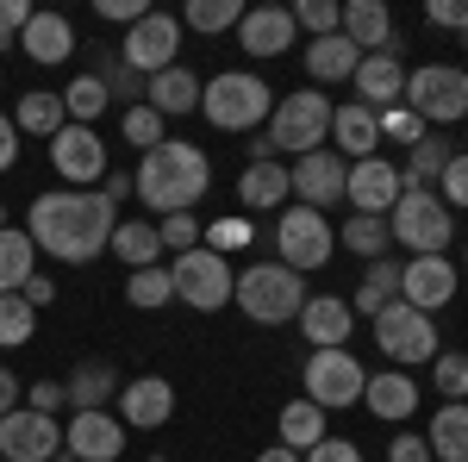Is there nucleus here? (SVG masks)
I'll use <instances>...</instances> for the list:
<instances>
[{
	"mask_svg": "<svg viewBox=\"0 0 468 462\" xmlns=\"http://www.w3.org/2000/svg\"><path fill=\"white\" fill-rule=\"evenodd\" d=\"M112 231H119V207L107 194H88V188L37 194L32 213H26V238L50 263H94L112 244Z\"/></svg>",
	"mask_w": 468,
	"mask_h": 462,
	"instance_id": "f257e3e1",
	"label": "nucleus"
},
{
	"mask_svg": "<svg viewBox=\"0 0 468 462\" xmlns=\"http://www.w3.org/2000/svg\"><path fill=\"white\" fill-rule=\"evenodd\" d=\"M132 188H138V200H144L156 219L194 213V207L207 200V188H213V163H207V150H200V144L163 138L156 150H144V156H138Z\"/></svg>",
	"mask_w": 468,
	"mask_h": 462,
	"instance_id": "f03ea898",
	"label": "nucleus"
},
{
	"mask_svg": "<svg viewBox=\"0 0 468 462\" xmlns=\"http://www.w3.org/2000/svg\"><path fill=\"white\" fill-rule=\"evenodd\" d=\"M231 306H244L250 325H288L306 306V275H293L288 263H250V269H238Z\"/></svg>",
	"mask_w": 468,
	"mask_h": 462,
	"instance_id": "7ed1b4c3",
	"label": "nucleus"
},
{
	"mask_svg": "<svg viewBox=\"0 0 468 462\" xmlns=\"http://www.w3.org/2000/svg\"><path fill=\"white\" fill-rule=\"evenodd\" d=\"M200 113L213 119L218 132H256V125H269V113H275V88L250 70H218L207 88H200Z\"/></svg>",
	"mask_w": 468,
	"mask_h": 462,
	"instance_id": "20e7f679",
	"label": "nucleus"
},
{
	"mask_svg": "<svg viewBox=\"0 0 468 462\" xmlns=\"http://www.w3.org/2000/svg\"><path fill=\"white\" fill-rule=\"evenodd\" d=\"M388 231L412 256H443L450 238H456V213L437 200V188H406L394 200V213H388Z\"/></svg>",
	"mask_w": 468,
	"mask_h": 462,
	"instance_id": "39448f33",
	"label": "nucleus"
},
{
	"mask_svg": "<svg viewBox=\"0 0 468 462\" xmlns=\"http://www.w3.org/2000/svg\"><path fill=\"white\" fill-rule=\"evenodd\" d=\"M275 250H282L275 263H288L293 275H319L324 263L337 256V231H331V219H324V213L288 200L282 219H275Z\"/></svg>",
	"mask_w": 468,
	"mask_h": 462,
	"instance_id": "423d86ee",
	"label": "nucleus"
},
{
	"mask_svg": "<svg viewBox=\"0 0 468 462\" xmlns=\"http://www.w3.org/2000/svg\"><path fill=\"white\" fill-rule=\"evenodd\" d=\"M399 101L425 125H456V119H468V70H456V63H419V70H406V94Z\"/></svg>",
	"mask_w": 468,
	"mask_h": 462,
	"instance_id": "0eeeda50",
	"label": "nucleus"
},
{
	"mask_svg": "<svg viewBox=\"0 0 468 462\" xmlns=\"http://www.w3.org/2000/svg\"><path fill=\"white\" fill-rule=\"evenodd\" d=\"M169 282H176V300L181 306H194V313H218V306H231V287H238V269L225 263V250H187L169 263Z\"/></svg>",
	"mask_w": 468,
	"mask_h": 462,
	"instance_id": "6e6552de",
	"label": "nucleus"
},
{
	"mask_svg": "<svg viewBox=\"0 0 468 462\" xmlns=\"http://www.w3.org/2000/svg\"><path fill=\"white\" fill-rule=\"evenodd\" d=\"M262 138L275 144V150H293V156L324 150V138H331V101H324L319 88H300V94H288V101H275Z\"/></svg>",
	"mask_w": 468,
	"mask_h": 462,
	"instance_id": "1a4fd4ad",
	"label": "nucleus"
},
{
	"mask_svg": "<svg viewBox=\"0 0 468 462\" xmlns=\"http://www.w3.org/2000/svg\"><path fill=\"white\" fill-rule=\"evenodd\" d=\"M375 350L388 356L394 369H412V362H431L443 344H437V325L419 313V306H406V300H394V306H381L375 313Z\"/></svg>",
	"mask_w": 468,
	"mask_h": 462,
	"instance_id": "9d476101",
	"label": "nucleus"
},
{
	"mask_svg": "<svg viewBox=\"0 0 468 462\" xmlns=\"http://www.w3.org/2000/svg\"><path fill=\"white\" fill-rule=\"evenodd\" d=\"M300 381H306V400H313V406L344 413V406H362L368 369L356 362V350H313L306 369H300Z\"/></svg>",
	"mask_w": 468,
	"mask_h": 462,
	"instance_id": "9b49d317",
	"label": "nucleus"
},
{
	"mask_svg": "<svg viewBox=\"0 0 468 462\" xmlns=\"http://www.w3.org/2000/svg\"><path fill=\"white\" fill-rule=\"evenodd\" d=\"M176 50H181V19L176 13H144L132 32L119 38V63L132 75H163V70H176Z\"/></svg>",
	"mask_w": 468,
	"mask_h": 462,
	"instance_id": "f8f14e48",
	"label": "nucleus"
},
{
	"mask_svg": "<svg viewBox=\"0 0 468 462\" xmlns=\"http://www.w3.org/2000/svg\"><path fill=\"white\" fill-rule=\"evenodd\" d=\"M288 188L300 194V207H313V213H331V207H344L350 163H344L337 150H306V156H293Z\"/></svg>",
	"mask_w": 468,
	"mask_h": 462,
	"instance_id": "ddd939ff",
	"label": "nucleus"
},
{
	"mask_svg": "<svg viewBox=\"0 0 468 462\" xmlns=\"http://www.w3.org/2000/svg\"><path fill=\"white\" fill-rule=\"evenodd\" d=\"M0 457L6 462H57L63 457V425H57L50 413L19 406V413L0 419Z\"/></svg>",
	"mask_w": 468,
	"mask_h": 462,
	"instance_id": "4468645a",
	"label": "nucleus"
},
{
	"mask_svg": "<svg viewBox=\"0 0 468 462\" xmlns=\"http://www.w3.org/2000/svg\"><path fill=\"white\" fill-rule=\"evenodd\" d=\"M399 194H406V181H399V169L388 163V156H362V163H350V188H344V207H350V213L388 219Z\"/></svg>",
	"mask_w": 468,
	"mask_h": 462,
	"instance_id": "2eb2a0df",
	"label": "nucleus"
},
{
	"mask_svg": "<svg viewBox=\"0 0 468 462\" xmlns=\"http://www.w3.org/2000/svg\"><path fill=\"white\" fill-rule=\"evenodd\" d=\"M50 163L69 188H88V181H107V144L94 125H63L50 138Z\"/></svg>",
	"mask_w": 468,
	"mask_h": 462,
	"instance_id": "dca6fc26",
	"label": "nucleus"
},
{
	"mask_svg": "<svg viewBox=\"0 0 468 462\" xmlns=\"http://www.w3.org/2000/svg\"><path fill=\"white\" fill-rule=\"evenodd\" d=\"M399 300L419 306L425 319L443 313V306L456 300V263H450V256H412V263L399 269Z\"/></svg>",
	"mask_w": 468,
	"mask_h": 462,
	"instance_id": "f3484780",
	"label": "nucleus"
},
{
	"mask_svg": "<svg viewBox=\"0 0 468 462\" xmlns=\"http://www.w3.org/2000/svg\"><path fill=\"white\" fill-rule=\"evenodd\" d=\"M125 450V425H119V413H75L69 425H63V457L75 462H119Z\"/></svg>",
	"mask_w": 468,
	"mask_h": 462,
	"instance_id": "a211bd4d",
	"label": "nucleus"
},
{
	"mask_svg": "<svg viewBox=\"0 0 468 462\" xmlns=\"http://www.w3.org/2000/svg\"><path fill=\"white\" fill-rule=\"evenodd\" d=\"M350 331H356L350 294H306V306H300V338H306L313 350H350Z\"/></svg>",
	"mask_w": 468,
	"mask_h": 462,
	"instance_id": "6ab92c4d",
	"label": "nucleus"
},
{
	"mask_svg": "<svg viewBox=\"0 0 468 462\" xmlns=\"http://www.w3.org/2000/svg\"><path fill=\"white\" fill-rule=\"evenodd\" d=\"M399 50L406 44H394V50H368L356 63V101L362 107H375V113H388V107H399V94H406V63H399Z\"/></svg>",
	"mask_w": 468,
	"mask_h": 462,
	"instance_id": "aec40b11",
	"label": "nucleus"
},
{
	"mask_svg": "<svg viewBox=\"0 0 468 462\" xmlns=\"http://www.w3.org/2000/svg\"><path fill=\"white\" fill-rule=\"evenodd\" d=\"M176 419V388L163 375H138L119 388V425H138V431H156Z\"/></svg>",
	"mask_w": 468,
	"mask_h": 462,
	"instance_id": "412c9836",
	"label": "nucleus"
},
{
	"mask_svg": "<svg viewBox=\"0 0 468 462\" xmlns=\"http://www.w3.org/2000/svg\"><path fill=\"white\" fill-rule=\"evenodd\" d=\"M293 38H300V26L288 6H244V19H238V44L250 57H288Z\"/></svg>",
	"mask_w": 468,
	"mask_h": 462,
	"instance_id": "4be33fe9",
	"label": "nucleus"
},
{
	"mask_svg": "<svg viewBox=\"0 0 468 462\" xmlns=\"http://www.w3.org/2000/svg\"><path fill=\"white\" fill-rule=\"evenodd\" d=\"M362 406L375 413V419H412V406H419V381L406 375V369H381V375H368V388H362Z\"/></svg>",
	"mask_w": 468,
	"mask_h": 462,
	"instance_id": "5701e85b",
	"label": "nucleus"
},
{
	"mask_svg": "<svg viewBox=\"0 0 468 462\" xmlns=\"http://www.w3.org/2000/svg\"><path fill=\"white\" fill-rule=\"evenodd\" d=\"M344 38L356 44L362 57H368V50H394L399 44L394 13H388L381 0H344Z\"/></svg>",
	"mask_w": 468,
	"mask_h": 462,
	"instance_id": "b1692460",
	"label": "nucleus"
},
{
	"mask_svg": "<svg viewBox=\"0 0 468 462\" xmlns=\"http://www.w3.org/2000/svg\"><path fill=\"white\" fill-rule=\"evenodd\" d=\"M63 388H69L75 413H101L107 400H119L125 381H119V369H112L107 356H88V362H75V369H69V381H63Z\"/></svg>",
	"mask_w": 468,
	"mask_h": 462,
	"instance_id": "393cba45",
	"label": "nucleus"
},
{
	"mask_svg": "<svg viewBox=\"0 0 468 462\" xmlns=\"http://www.w3.org/2000/svg\"><path fill=\"white\" fill-rule=\"evenodd\" d=\"M19 50H26L32 63H69L75 57V26L63 13H32L26 32H19Z\"/></svg>",
	"mask_w": 468,
	"mask_h": 462,
	"instance_id": "a878e982",
	"label": "nucleus"
},
{
	"mask_svg": "<svg viewBox=\"0 0 468 462\" xmlns=\"http://www.w3.org/2000/svg\"><path fill=\"white\" fill-rule=\"evenodd\" d=\"M144 107H156L163 119H187V113H200V75L194 70H163L144 81Z\"/></svg>",
	"mask_w": 468,
	"mask_h": 462,
	"instance_id": "bb28decb",
	"label": "nucleus"
},
{
	"mask_svg": "<svg viewBox=\"0 0 468 462\" xmlns=\"http://www.w3.org/2000/svg\"><path fill=\"white\" fill-rule=\"evenodd\" d=\"M238 200H244V213H275V207H288L293 188H288V163H250L244 176H238Z\"/></svg>",
	"mask_w": 468,
	"mask_h": 462,
	"instance_id": "cd10ccee",
	"label": "nucleus"
},
{
	"mask_svg": "<svg viewBox=\"0 0 468 462\" xmlns=\"http://www.w3.org/2000/svg\"><path fill=\"white\" fill-rule=\"evenodd\" d=\"M331 138H337V150H350V156H381L375 144H381V119H375V107H362V101H344V107H331Z\"/></svg>",
	"mask_w": 468,
	"mask_h": 462,
	"instance_id": "c85d7f7f",
	"label": "nucleus"
},
{
	"mask_svg": "<svg viewBox=\"0 0 468 462\" xmlns=\"http://www.w3.org/2000/svg\"><path fill=\"white\" fill-rule=\"evenodd\" d=\"M300 57H306V75H313V81H350V75H356V63H362V50L344 32L313 38Z\"/></svg>",
	"mask_w": 468,
	"mask_h": 462,
	"instance_id": "c756f323",
	"label": "nucleus"
},
{
	"mask_svg": "<svg viewBox=\"0 0 468 462\" xmlns=\"http://www.w3.org/2000/svg\"><path fill=\"white\" fill-rule=\"evenodd\" d=\"M425 444H431V462H468V406L463 400H443L437 406Z\"/></svg>",
	"mask_w": 468,
	"mask_h": 462,
	"instance_id": "7c9ffc66",
	"label": "nucleus"
},
{
	"mask_svg": "<svg viewBox=\"0 0 468 462\" xmlns=\"http://www.w3.org/2000/svg\"><path fill=\"white\" fill-rule=\"evenodd\" d=\"M37 275V244L26 238V225H6L0 231V294H19Z\"/></svg>",
	"mask_w": 468,
	"mask_h": 462,
	"instance_id": "2f4dec72",
	"label": "nucleus"
},
{
	"mask_svg": "<svg viewBox=\"0 0 468 462\" xmlns=\"http://www.w3.org/2000/svg\"><path fill=\"white\" fill-rule=\"evenodd\" d=\"M13 125H19V132H32V138H57V132L69 125V113H63V94H44V88L19 94V101H13Z\"/></svg>",
	"mask_w": 468,
	"mask_h": 462,
	"instance_id": "473e14b6",
	"label": "nucleus"
},
{
	"mask_svg": "<svg viewBox=\"0 0 468 462\" xmlns=\"http://www.w3.org/2000/svg\"><path fill=\"white\" fill-rule=\"evenodd\" d=\"M112 256L125 263V269H156V256H163V238H156V225L150 219H119V231H112Z\"/></svg>",
	"mask_w": 468,
	"mask_h": 462,
	"instance_id": "72a5a7b5",
	"label": "nucleus"
},
{
	"mask_svg": "<svg viewBox=\"0 0 468 462\" xmlns=\"http://www.w3.org/2000/svg\"><path fill=\"white\" fill-rule=\"evenodd\" d=\"M275 444H288V450H313V444H324V406H313V400H288L282 406V419H275Z\"/></svg>",
	"mask_w": 468,
	"mask_h": 462,
	"instance_id": "f704fd0d",
	"label": "nucleus"
},
{
	"mask_svg": "<svg viewBox=\"0 0 468 462\" xmlns=\"http://www.w3.org/2000/svg\"><path fill=\"white\" fill-rule=\"evenodd\" d=\"M394 300H399V263L381 256V263H368L362 287L350 294V313H356V319H375V313H381V306H394Z\"/></svg>",
	"mask_w": 468,
	"mask_h": 462,
	"instance_id": "c9c22d12",
	"label": "nucleus"
},
{
	"mask_svg": "<svg viewBox=\"0 0 468 462\" xmlns=\"http://www.w3.org/2000/svg\"><path fill=\"white\" fill-rule=\"evenodd\" d=\"M337 244L362 256V263H381L388 250H394V231H388V219H368V213H350L344 219V231H337Z\"/></svg>",
	"mask_w": 468,
	"mask_h": 462,
	"instance_id": "e433bc0d",
	"label": "nucleus"
},
{
	"mask_svg": "<svg viewBox=\"0 0 468 462\" xmlns=\"http://www.w3.org/2000/svg\"><path fill=\"white\" fill-rule=\"evenodd\" d=\"M238 19H244V0H187V6H181V26L200 32V38L238 32Z\"/></svg>",
	"mask_w": 468,
	"mask_h": 462,
	"instance_id": "4c0bfd02",
	"label": "nucleus"
},
{
	"mask_svg": "<svg viewBox=\"0 0 468 462\" xmlns=\"http://www.w3.org/2000/svg\"><path fill=\"white\" fill-rule=\"evenodd\" d=\"M63 113H69V125H101V113H107V81L94 70L75 75L69 88H63Z\"/></svg>",
	"mask_w": 468,
	"mask_h": 462,
	"instance_id": "58836bf2",
	"label": "nucleus"
},
{
	"mask_svg": "<svg viewBox=\"0 0 468 462\" xmlns=\"http://www.w3.org/2000/svg\"><path fill=\"white\" fill-rule=\"evenodd\" d=\"M450 156H456V150H450L443 138H431V132H425V138L412 144V156H406L399 181H406V188H431V181L443 176V169H450Z\"/></svg>",
	"mask_w": 468,
	"mask_h": 462,
	"instance_id": "ea45409f",
	"label": "nucleus"
},
{
	"mask_svg": "<svg viewBox=\"0 0 468 462\" xmlns=\"http://www.w3.org/2000/svg\"><path fill=\"white\" fill-rule=\"evenodd\" d=\"M32 331H37V306L26 294H0V350L32 344Z\"/></svg>",
	"mask_w": 468,
	"mask_h": 462,
	"instance_id": "a19ab883",
	"label": "nucleus"
},
{
	"mask_svg": "<svg viewBox=\"0 0 468 462\" xmlns=\"http://www.w3.org/2000/svg\"><path fill=\"white\" fill-rule=\"evenodd\" d=\"M125 300H132V306H144V313L169 306V300H176V282H169V269H163V263H156V269H132V282H125Z\"/></svg>",
	"mask_w": 468,
	"mask_h": 462,
	"instance_id": "79ce46f5",
	"label": "nucleus"
},
{
	"mask_svg": "<svg viewBox=\"0 0 468 462\" xmlns=\"http://www.w3.org/2000/svg\"><path fill=\"white\" fill-rule=\"evenodd\" d=\"M119 132H125V144H132V150H156V144L169 138V119H163L156 107H144V101H138V107H125Z\"/></svg>",
	"mask_w": 468,
	"mask_h": 462,
	"instance_id": "37998d69",
	"label": "nucleus"
},
{
	"mask_svg": "<svg viewBox=\"0 0 468 462\" xmlns=\"http://www.w3.org/2000/svg\"><path fill=\"white\" fill-rule=\"evenodd\" d=\"M288 13H293V26L313 32V38L344 32V0H300V6H288Z\"/></svg>",
	"mask_w": 468,
	"mask_h": 462,
	"instance_id": "c03bdc74",
	"label": "nucleus"
},
{
	"mask_svg": "<svg viewBox=\"0 0 468 462\" xmlns=\"http://www.w3.org/2000/svg\"><path fill=\"white\" fill-rule=\"evenodd\" d=\"M431 381L443 400H468V350H437L431 356Z\"/></svg>",
	"mask_w": 468,
	"mask_h": 462,
	"instance_id": "a18cd8bd",
	"label": "nucleus"
},
{
	"mask_svg": "<svg viewBox=\"0 0 468 462\" xmlns=\"http://www.w3.org/2000/svg\"><path fill=\"white\" fill-rule=\"evenodd\" d=\"M94 75L107 81V101H132V107L144 101V75H132L119 57H101V70H94Z\"/></svg>",
	"mask_w": 468,
	"mask_h": 462,
	"instance_id": "49530a36",
	"label": "nucleus"
},
{
	"mask_svg": "<svg viewBox=\"0 0 468 462\" xmlns=\"http://www.w3.org/2000/svg\"><path fill=\"white\" fill-rule=\"evenodd\" d=\"M156 238H163V250L187 256V250H200V219H194V213H169V219H156Z\"/></svg>",
	"mask_w": 468,
	"mask_h": 462,
	"instance_id": "de8ad7c7",
	"label": "nucleus"
},
{
	"mask_svg": "<svg viewBox=\"0 0 468 462\" xmlns=\"http://www.w3.org/2000/svg\"><path fill=\"white\" fill-rule=\"evenodd\" d=\"M375 119H381V138L406 144V150H412V144L425 138V119H419V113L406 107V101H399V107H388V113H375Z\"/></svg>",
	"mask_w": 468,
	"mask_h": 462,
	"instance_id": "09e8293b",
	"label": "nucleus"
},
{
	"mask_svg": "<svg viewBox=\"0 0 468 462\" xmlns=\"http://www.w3.org/2000/svg\"><path fill=\"white\" fill-rule=\"evenodd\" d=\"M437 200H443L450 213H456V207L468 213V150H456V156H450V169L437 176Z\"/></svg>",
	"mask_w": 468,
	"mask_h": 462,
	"instance_id": "8fccbe9b",
	"label": "nucleus"
},
{
	"mask_svg": "<svg viewBox=\"0 0 468 462\" xmlns=\"http://www.w3.org/2000/svg\"><path fill=\"white\" fill-rule=\"evenodd\" d=\"M37 6L32 0H0V50H13V38L26 32V19H32Z\"/></svg>",
	"mask_w": 468,
	"mask_h": 462,
	"instance_id": "3c124183",
	"label": "nucleus"
},
{
	"mask_svg": "<svg viewBox=\"0 0 468 462\" xmlns=\"http://www.w3.org/2000/svg\"><path fill=\"white\" fill-rule=\"evenodd\" d=\"M26 406H32V413H50V419H57V413L69 406V388H63V381H32V388H26Z\"/></svg>",
	"mask_w": 468,
	"mask_h": 462,
	"instance_id": "603ef678",
	"label": "nucleus"
},
{
	"mask_svg": "<svg viewBox=\"0 0 468 462\" xmlns=\"http://www.w3.org/2000/svg\"><path fill=\"white\" fill-rule=\"evenodd\" d=\"M425 19L443 26V32H468V0H431V6H425Z\"/></svg>",
	"mask_w": 468,
	"mask_h": 462,
	"instance_id": "864d4df0",
	"label": "nucleus"
},
{
	"mask_svg": "<svg viewBox=\"0 0 468 462\" xmlns=\"http://www.w3.org/2000/svg\"><path fill=\"white\" fill-rule=\"evenodd\" d=\"M300 462H362V450L350 444V437H324V444H313Z\"/></svg>",
	"mask_w": 468,
	"mask_h": 462,
	"instance_id": "5fc2aeb1",
	"label": "nucleus"
},
{
	"mask_svg": "<svg viewBox=\"0 0 468 462\" xmlns=\"http://www.w3.org/2000/svg\"><path fill=\"white\" fill-rule=\"evenodd\" d=\"M388 462H431V444L419 431H399L394 444H388Z\"/></svg>",
	"mask_w": 468,
	"mask_h": 462,
	"instance_id": "6e6d98bb",
	"label": "nucleus"
},
{
	"mask_svg": "<svg viewBox=\"0 0 468 462\" xmlns=\"http://www.w3.org/2000/svg\"><path fill=\"white\" fill-rule=\"evenodd\" d=\"M150 6L144 0H101V19H119V26H125V32H132V26H138V19H144Z\"/></svg>",
	"mask_w": 468,
	"mask_h": 462,
	"instance_id": "4d7b16f0",
	"label": "nucleus"
},
{
	"mask_svg": "<svg viewBox=\"0 0 468 462\" xmlns=\"http://www.w3.org/2000/svg\"><path fill=\"white\" fill-rule=\"evenodd\" d=\"M19 163V125H13V113H0V176Z\"/></svg>",
	"mask_w": 468,
	"mask_h": 462,
	"instance_id": "13d9d810",
	"label": "nucleus"
},
{
	"mask_svg": "<svg viewBox=\"0 0 468 462\" xmlns=\"http://www.w3.org/2000/svg\"><path fill=\"white\" fill-rule=\"evenodd\" d=\"M19 406H26V388H19V375L0 362V419H6V413H19Z\"/></svg>",
	"mask_w": 468,
	"mask_h": 462,
	"instance_id": "bf43d9fd",
	"label": "nucleus"
},
{
	"mask_svg": "<svg viewBox=\"0 0 468 462\" xmlns=\"http://www.w3.org/2000/svg\"><path fill=\"white\" fill-rule=\"evenodd\" d=\"M19 294H26L32 306H50V300H57V282H50V275H32V282L19 287Z\"/></svg>",
	"mask_w": 468,
	"mask_h": 462,
	"instance_id": "052dcab7",
	"label": "nucleus"
},
{
	"mask_svg": "<svg viewBox=\"0 0 468 462\" xmlns=\"http://www.w3.org/2000/svg\"><path fill=\"white\" fill-rule=\"evenodd\" d=\"M132 194H138L132 176H112V169H107V200H112V207H119V200H132Z\"/></svg>",
	"mask_w": 468,
	"mask_h": 462,
	"instance_id": "680f3d73",
	"label": "nucleus"
},
{
	"mask_svg": "<svg viewBox=\"0 0 468 462\" xmlns=\"http://www.w3.org/2000/svg\"><path fill=\"white\" fill-rule=\"evenodd\" d=\"M256 462H300V450H288V444H269Z\"/></svg>",
	"mask_w": 468,
	"mask_h": 462,
	"instance_id": "e2e57ef3",
	"label": "nucleus"
},
{
	"mask_svg": "<svg viewBox=\"0 0 468 462\" xmlns=\"http://www.w3.org/2000/svg\"><path fill=\"white\" fill-rule=\"evenodd\" d=\"M0 231H6V207H0Z\"/></svg>",
	"mask_w": 468,
	"mask_h": 462,
	"instance_id": "0e129e2a",
	"label": "nucleus"
},
{
	"mask_svg": "<svg viewBox=\"0 0 468 462\" xmlns=\"http://www.w3.org/2000/svg\"><path fill=\"white\" fill-rule=\"evenodd\" d=\"M0 88H6V75H0Z\"/></svg>",
	"mask_w": 468,
	"mask_h": 462,
	"instance_id": "69168bd1",
	"label": "nucleus"
},
{
	"mask_svg": "<svg viewBox=\"0 0 468 462\" xmlns=\"http://www.w3.org/2000/svg\"><path fill=\"white\" fill-rule=\"evenodd\" d=\"M150 462H163V457H150Z\"/></svg>",
	"mask_w": 468,
	"mask_h": 462,
	"instance_id": "338daca9",
	"label": "nucleus"
},
{
	"mask_svg": "<svg viewBox=\"0 0 468 462\" xmlns=\"http://www.w3.org/2000/svg\"><path fill=\"white\" fill-rule=\"evenodd\" d=\"M463 44H468V32H463Z\"/></svg>",
	"mask_w": 468,
	"mask_h": 462,
	"instance_id": "774afa93",
	"label": "nucleus"
}]
</instances>
